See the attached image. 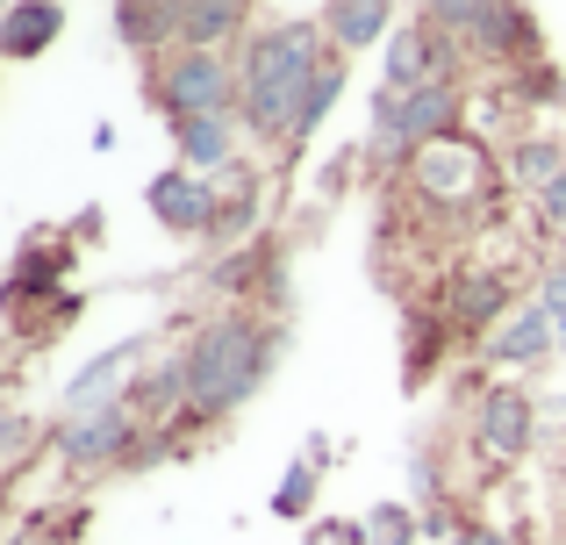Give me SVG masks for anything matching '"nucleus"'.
<instances>
[{
	"label": "nucleus",
	"mask_w": 566,
	"mask_h": 545,
	"mask_svg": "<svg viewBox=\"0 0 566 545\" xmlns=\"http://www.w3.org/2000/svg\"><path fill=\"white\" fill-rule=\"evenodd\" d=\"M316 22H280V29H259L244 43V101H237V123L251 129L259 144H287L294 137V115H302L308 86L323 72V51H316Z\"/></svg>",
	"instance_id": "obj_1"
},
{
	"label": "nucleus",
	"mask_w": 566,
	"mask_h": 545,
	"mask_svg": "<svg viewBox=\"0 0 566 545\" xmlns=\"http://www.w3.org/2000/svg\"><path fill=\"white\" fill-rule=\"evenodd\" d=\"M265 374H273V331L251 316H216L187 345V417L216 423L230 409H244Z\"/></svg>",
	"instance_id": "obj_2"
},
{
	"label": "nucleus",
	"mask_w": 566,
	"mask_h": 545,
	"mask_svg": "<svg viewBox=\"0 0 566 545\" xmlns=\"http://www.w3.org/2000/svg\"><path fill=\"white\" fill-rule=\"evenodd\" d=\"M237 101H244V72H230L222 51H187L180 43L158 65V108H166V123H180V115H237Z\"/></svg>",
	"instance_id": "obj_3"
},
{
	"label": "nucleus",
	"mask_w": 566,
	"mask_h": 545,
	"mask_svg": "<svg viewBox=\"0 0 566 545\" xmlns=\"http://www.w3.org/2000/svg\"><path fill=\"white\" fill-rule=\"evenodd\" d=\"M459 123V86L452 80H430V86H409V94H395V86H380L374 101V144L380 151H423V144L452 137Z\"/></svg>",
	"instance_id": "obj_4"
},
{
	"label": "nucleus",
	"mask_w": 566,
	"mask_h": 545,
	"mask_svg": "<svg viewBox=\"0 0 566 545\" xmlns=\"http://www.w3.org/2000/svg\"><path fill=\"white\" fill-rule=\"evenodd\" d=\"M144 201H151V216L166 230H180V238H201V230H216V209H222V195L201 180L193 166H172V172H158L151 187H144Z\"/></svg>",
	"instance_id": "obj_5"
},
{
	"label": "nucleus",
	"mask_w": 566,
	"mask_h": 545,
	"mask_svg": "<svg viewBox=\"0 0 566 545\" xmlns=\"http://www.w3.org/2000/svg\"><path fill=\"white\" fill-rule=\"evenodd\" d=\"M129 438H137V423H129L123 402L108 409H86V417H65V431H57V452H65V467H108L115 452H129Z\"/></svg>",
	"instance_id": "obj_6"
},
{
	"label": "nucleus",
	"mask_w": 566,
	"mask_h": 545,
	"mask_svg": "<svg viewBox=\"0 0 566 545\" xmlns=\"http://www.w3.org/2000/svg\"><path fill=\"white\" fill-rule=\"evenodd\" d=\"M416 187H423L430 201H459V195H473L481 187V151H473L467 137H438V144H423L416 151Z\"/></svg>",
	"instance_id": "obj_7"
},
{
	"label": "nucleus",
	"mask_w": 566,
	"mask_h": 545,
	"mask_svg": "<svg viewBox=\"0 0 566 545\" xmlns=\"http://www.w3.org/2000/svg\"><path fill=\"white\" fill-rule=\"evenodd\" d=\"M144 359V337H123L115 352H101V359H86L80 374L65 380V417H86V409H108L115 395L129 388V366Z\"/></svg>",
	"instance_id": "obj_8"
},
{
	"label": "nucleus",
	"mask_w": 566,
	"mask_h": 545,
	"mask_svg": "<svg viewBox=\"0 0 566 545\" xmlns=\"http://www.w3.org/2000/svg\"><path fill=\"white\" fill-rule=\"evenodd\" d=\"M531 423H538V409H531L524 388H488V402H481V446H488V460H516V452L531 446Z\"/></svg>",
	"instance_id": "obj_9"
},
{
	"label": "nucleus",
	"mask_w": 566,
	"mask_h": 545,
	"mask_svg": "<svg viewBox=\"0 0 566 545\" xmlns=\"http://www.w3.org/2000/svg\"><path fill=\"white\" fill-rule=\"evenodd\" d=\"M172 151H180V166L208 172V166H237V115H180L172 123Z\"/></svg>",
	"instance_id": "obj_10"
},
{
	"label": "nucleus",
	"mask_w": 566,
	"mask_h": 545,
	"mask_svg": "<svg viewBox=\"0 0 566 545\" xmlns=\"http://www.w3.org/2000/svg\"><path fill=\"white\" fill-rule=\"evenodd\" d=\"M438 65H444V36L438 29H401V36H387V86H395V94L444 80Z\"/></svg>",
	"instance_id": "obj_11"
},
{
	"label": "nucleus",
	"mask_w": 566,
	"mask_h": 545,
	"mask_svg": "<svg viewBox=\"0 0 566 545\" xmlns=\"http://www.w3.org/2000/svg\"><path fill=\"white\" fill-rule=\"evenodd\" d=\"M115 36L144 57L180 43V0H115Z\"/></svg>",
	"instance_id": "obj_12"
},
{
	"label": "nucleus",
	"mask_w": 566,
	"mask_h": 545,
	"mask_svg": "<svg viewBox=\"0 0 566 545\" xmlns=\"http://www.w3.org/2000/svg\"><path fill=\"white\" fill-rule=\"evenodd\" d=\"M553 345H559L553 308H524L516 323H502V331L488 337V359H495V366H531V359H545Z\"/></svg>",
	"instance_id": "obj_13"
},
{
	"label": "nucleus",
	"mask_w": 566,
	"mask_h": 545,
	"mask_svg": "<svg viewBox=\"0 0 566 545\" xmlns=\"http://www.w3.org/2000/svg\"><path fill=\"white\" fill-rule=\"evenodd\" d=\"M57 29H65V8L57 0H14L8 22H0V51L8 57H36L57 43Z\"/></svg>",
	"instance_id": "obj_14"
},
{
	"label": "nucleus",
	"mask_w": 566,
	"mask_h": 545,
	"mask_svg": "<svg viewBox=\"0 0 566 545\" xmlns=\"http://www.w3.org/2000/svg\"><path fill=\"white\" fill-rule=\"evenodd\" d=\"M251 0H180V43L187 51H222L244 29Z\"/></svg>",
	"instance_id": "obj_15"
},
{
	"label": "nucleus",
	"mask_w": 566,
	"mask_h": 545,
	"mask_svg": "<svg viewBox=\"0 0 566 545\" xmlns=\"http://www.w3.org/2000/svg\"><path fill=\"white\" fill-rule=\"evenodd\" d=\"M395 22V0H331V43L337 51H366L387 36Z\"/></svg>",
	"instance_id": "obj_16"
},
{
	"label": "nucleus",
	"mask_w": 566,
	"mask_h": 545,
	"mask_svg": "<svg viewBox=\"0 0 566 545\" xmlns=\"http://www.w3.org/2000/svg\"><path fill=\"white\" fill-rule=\"evenodd\" d=\"M502 308H510V280H502V273H467L452 287V323H459V331H488Z\"/></svg>",
	"instance_id": "obj_17"
},
{
	"label": "nucleus",
	"mask_w": 566,
	"mask_h": 545,
	"mask_svg": "<svg viewBox=\"0 0 566 545\" xmlns=\"http://www.w3.org/2000/svg\"><path fill=\"white\" fill-rule=\"evenodd\" d=\"M467 43L481 57H531V14L516 8V0H495V8H488V22L473 29Z\"/></svg>",
	"instance_id": "obj_18"
},
{
	"label": "nucleus",
	"mask_w": 566,
	"mask_h": 545,
	"mask_svg": "<svg viewBox=\"0 0 566 545\" xmlns=\"http://www.w3.org/2000/svg\"><path fill=\"white\" fill-rule=\"evenodd\" d=\"M510 180L531 187V195H545L553 180H566V144H545V137L516 144V151H510Z\"/></svg>",
	"instance_id": "obj_19"
},
{
	"label": "nucleus",
	"mask_w": 566,
	"mask_h": 545,
	"mask_svg": "<svg viewBox=\"0 0 566 545\" xmlns=\"http://www.w3.org/2000/svg\"><path fill=\"white\" fill-rule=\"evenodd\" d=\"M57 280H65V259L57 252H22L14 259V280H8V302H36V294H57Z\"/></svg>",
	"instance_id": "obj_20"
},
{
	"label": "nucleus",
	"mask_w": 566,
	"mask_h": 545,
	"mask_svg": "<svg viewBox=\"0 0 566 545\" xmlns=\"http://www.w3.org/2000/svg\"><path fill=\"white\" fill-rule=\"evenodd\" d=\"M337 94H345V65H323V72H316V86H308V101H302V115H294V137H287V151H294V144H308V137H316Z\"/></svg>",
	"instance_id": "obj_21"
},
{
	"label": "nucleus",
	"mask_w": 566,
	"mask_h": 545,
	"mask_svg": "<svg viewBox=\"0 0 566 545\" xmlns=\"http://www.w3.org/2000/svg\"><path fill=\"white\" fill-rule=\"evenodd\" d=\"M488 8H495V0H423L430 29H444V36H473V29L488 22Z\"/></svg>",
	"instance_id": "obj_22"
},
{
	"label": "nucleus",
	"mask_w": 566,
	"mask_h": 545,
	"mask_svg": "<svg viewBox=\"0 0 566 545\" xmlns=\"http://www.w3.org/2000/svg\"><path fill=\"white\" fill-rule=\"evenodd\" d=\"M308 503H316V460H294L273 489V510L280 517H308Z\"/></svg>",
	"instance_id": "obj_23"
},
{
	"label": "nucleus",
	"mask_w": 566,
	"mask_h": 545,
	"mask_svg": "<svg viewBox=\"0 0 566 545\" xmlns=\"http://www.w3.org/2000/svg\"><path fill=\"white\" fill-rule=\"evenodd\" d=\"M251 216H259V201H251V187H237V195H222L216 230H222V238H244V230H251Z\"/></svg>",
	"instance_id": "obj_24"
},
{
	"label": "nucleus",
	"mask_w": 566,
	"mask_h": 545,
	"mask_svg": "<svg viewBox=\"0 0 566 545\" xmlns=\"http://www.w3.org/2000/svg\"><path fill=\"white\" fill-rule=\"evenodd\" d=\"M374 538H380V545H409V538H416L409 510H401V503H380V510H374Z\"/></svg>",
	"instance_id": "obj_25"
},
{
	"label": "nucleus",
	"mask_w": 566,
	"mask_h": 545,
	"mask_svg": "<svg viewBox=\"0 0 566 545\" xmlns=\"http://www.w3.org/2000/svg\"><path fill=\"white\" fill-rule=\"evenodd\" d=\"M538 209H545V223H553L559 238H566V180H553V187H545V195H538Z\"/></svg>",
	"instance_id": "obj_26"
},
{
	"label": "nucleus",
	"mask_w": 566,
	"mask_h": 545,
	"mask_svg": "<svg viewBox=\"0 0 566 545\" xmlns=\"http://www.w3.org/2000/svg\"><path fill=\"white\" fill-rule=\"evenodd\" d=\"M545 308H553V316L566 308V266H553V273H545Z\"/></svg>",
	"instance_id": "obj_27"
},
{
	"label": "nucleus",
	"mask_w": 566,
	"mask_h": 545,
	"mask_svg": "<svg viewBox=\"0 0 566 545\" xmlns=\"http://www.w3.org/2000/svg\"><path fill=\"white\" fill-rule=\"evenodd\" d=\"M459 545H510V538H495V532H467Z\"/></svg>",
	"instance_id": "obj_28"
},
{
	"label": "nucleus",
	"mask_w": 566,
	"mask_h": 545,
	"mask_svg": "<svg viewBox=\"0 0 566 545\" xmlns=\"http://www.w3.org/2000/svg\"><path fill=\"white\" fill-rule=\"evenodd\" d=\"M553 323H559V352H566V308H559V316H553Z\"/></svg>",
	"instance_id": "obj_29"
}]
</instances>
